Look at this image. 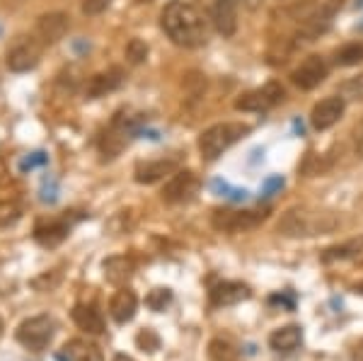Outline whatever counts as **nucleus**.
I'll return each instance as SVG.
<instances>
[{
  "instance_id": "obj_1",
  "label": "nucleus",
  "mask_w": 363,
  "mask_h": 361,
  "mask_svg": "<svg viewBox=\"0 0 363 361\" xmlns=\"http://www.w3.org/2000/svg\"><path fill=\"white\" fill-rule=\"evenodd\" d=\"M160 27L177 46L194 49V46L206 44L208 27L203 20L201 10L186 0H172L165 5L160 15Z\"/></svg>"
},
{
  "instance_id": "obj_2",
  "label": "nucleus",
  "mask_w": 363,
  "mask_h": 361,
  "mask_svg": "<svg viewBox=\"0 0 363 361\" xmlns=\"http://www.w3.org/2000/svg\"><path fill=\"white\" fill-rule=\"evenodd\" d=\"M279 233L286 238H315L339 228V218L330 211L313 206H294L281 216Z\"/></svg>"
},
{
  "instance_id": "obj_3",
  "label": "nucleus",
  "mask_w": 363,
  "mask_h": 361,
  "mask_svg": "<svg viewBox=\"0 0 363 361\" xmlns=\"http://www.w3.org/2000/svg\"><path fill=\"white\" fill-rule=\"evenodd\" d=\"M250 131H252L250 124H242V121H220V124L208 126V129L199 136L201 158L208 162L218 160L230 145H235L240 138H245Z\"/></svg>"
},
{
  "instance_id": "obj_4",
  "label": "nucleus",
  "mask_w": 363,
  "mask_h": 361,
  "mask_svg": "<svg viewBox=\"0 0 363 361\" xmlns=\"http://www.w3.org/2000/svg\"><path fill=\"white\" fill-rule=\"evenodd\" d=\"M344 0H313L306 8L298 13V37L308 39H318L322 32H327V27L332 25V17L337 15V10L342 8Z\"/></svg>"
},
{
  "instance_id": "obj_5",
  "label": "nucleus",
  "mask_w": 363,
  "mask_h": 361,
  "mask_svg": "<svg viewBox=\"0 0 363 361\" xmlns=\"http://www.w3.org/2000/svg\"><path fill=\"white\" fill-rule=\"evenodd\" d=\"M54 335H56V323L49 316L27 318L15 330V340L25 349H29V352H44L54 342Z\"/></svg>"
},
{
  "instance_id": "obj_6",
  "label": "nucleus",
  "mask_w": 363,
  "mask_h": 361,
  "mask_svg": "<svg viewBox=\"0 0 363 361\" xmlns=\"http://www.w3.org/2000/svg\"><path fill=\"white\" fill-rule=\"evenodd\" d=\"M267 218V211L255 209H218L211 213V226L220 233H247L262 226Z\"/></svg>"
},
{
  "instance_id": "obj_7",
  "label": "nucleus",
  "mask_w": 363,
  "mask_h": 361,
  "mask_svg": "<svg viewBox=\"0 0 363 361\" xmlns=\"http://www.w3.org/2000/svg\"><path fill=\"white\" fill-rule=\"evenodd\" d=\"M286 92H284V85L272 80V83L262 85V87H255L250 92H242V95L235 100V109L238 112H269L272 107L284 100Z\"/></svg>"
},
{
  "instance_id": "obj_8",
  "label": "nucleus",
  "mask_w": 363,
  "mask_h": 361,
  "mask_svg": "<svg viewBox=\"0 0 363 361\" xmlns=\"http://www.w3.org/2000/svg\"><path fill=\"white\" fill-rule=\"evenodd\" d=\"M42 49H44V44L39 42L37 37H22L20 42H15L8 49V56H5L8 68L13 73L32 71V68L39 63V58H42Z\"/></svg>"
},
{
  "instance_id": "obj_9",
  "label": "nucleus",
  "mask_w": 363,
  "mask_h": 361,
  "mask_svg": "<svg viewBox=\"0 0 363 361\" xmlns=\"http://www.w3.org/2000/svg\"><path fill=\"white\" fill-rule=\"evenodd\" d=\"M344 109H347V100H344L342 95L325 97V100H320L313 107V112H310V124H313V129H318V131L332 129V126L344 116Z\"/></svg>"
},
{
  "instance_id": "obj_10",
  "label": "nucleus",
  "mask_w": 363,
  "mask_h": 361,
  "mask_svg": "<svg viewBox=\"0 0 363 361\" xmlns=\"http://www.w3.org/2000/svg\"><path fill=\"white\" fill-rule=\"evenodd\" d=\"M199 191V179L191 170H177L162 187V201L167 204H182L189 201Z\"/></svg>"
},
{
  "instance_id": "obj_11",
  "label": "nucleus",
  "mask_w": 363,
  "mask_h": 361,
  "mask_svg": "<svg viewBox=\"0 0 363 361\" xmlns=\"http://www.w3.org/2000/svg\"><path fill=\"white\" fill-rule=\"evenodd\" d=\"M327 73H330V66H327L325 58L320 54H310L308 58H303L301 66L296 68L291 78H294V83L301 90H313V87H318L327 78Z\"/></svg>"
},
{
  "instance_id": "obj_12",
  "label": "nucleus",
  "mask_w": 363,
  "mask_h": 361,
  "mask_svg": "<svg viewBox=\"0 0 363 361\" xmlns=\"http://www.w3.org/2000/svg\"><path fill=\"white\" fill-rule=\"evenodd\" d=\"M70 27V17L66 13H46L37 20V27H34V37L39 39L44 46L46 44H56L66 37Z\"/></svg>"
},
{
  "instance_id": "obj_13",
  "label": "nucleus",
  "mask_w": 363,
  "mask_h": 361,
  "mask_svg": "<svg viewBox=\"0 0 363 361\" xmlns=\"http://www.w3.org/2000/svg\"><path fill=\"white\" fill-rule=\"evenodd\" d=\"M56 359L58 361H104L102 349H99L95 342L83 340V337L68 340L66 345L58 349Z\"/></svg>"
},
{
  "instance_id": "obj_14",
  "label": "nucleus",
  "mask_w": 363,
  "mask_h": 361,
  "mask_svg": "<svg viewBox=\"0 0 363 361\" xmlns=\"http://www.w3.org/2000/svg\"><path fill=\"white\" fill-rule=\"evenodd\" d=\"M136 311H138V299H136V294L126 287H121L112 296V301H109V316H112L114 323H119V325L131 323L133 316H136Z\"/></svg>"
},
{
  "instance_id": "obj_15",
  "label": "nucleus",
  "mask_w": 363,
  "mask_h": 361,
  "mask_svg": "<svg viewBox=\"0 0 363 361\" xmlns=\"http://www.w3.org/2000/svg\"><path fill=\"white\" fill-rule=\"evenodd\" d=\"M250 299V287L240 282H220L211 289V304L216 308H225V306H235L240 301Z\"/></svg>"
},
{
  "instance_id": "obj_16",
  "label": "nucleus",
  "mask_w": 363,
  "mask_h": 361,
  "mask_svg": "<svg viewBox=\"0 0 363 361\" xmlns=\"http://www.w3.org/2000/svg\"><path fill=\"white\" fill-rule=\"evenodd\" d=\"M238 3L240 0H216L213 3V25L223 37H233L238 29Z\"/></svg>"
},
{
  "instance_id": "obj_17",
  "label": "nucleus",
  "mask_w": 363,
  "mask_h": 361,
  "mask_svg": "<svg viewBox=\"0 0 363 361\" xmlns=\"http://www.w3.org/2000/svg\"><path fill=\"white\" fill-rule=\"evenodd\" d=\"M303 345V328L301 325H284L269 335V347L279 354H291Z\"/></svg>"
},
{
  "instance_id": "obj_18",
  "label": "nucleus",
  "mask_w": 363,
  "mask_h": 361,
  "mask_svg": "<svg viewBox=\"0 0 363 361\" xmlns=\"http://www.w3.org/2000/svg\"><path fill=\"white\" fill-rule=\"evenodd\" d=\"M177 172V160H153V162H143L136 167V182L138 184H155L165 177H172Z\"/></svg>"
},
{
  "instance_id": "obj_19",
  "label": "nucleus",
  "mask_w": 363,
  "mask_h": 361,
  "mask_svg": "<svg viewBox=\"0 0 363 361\" xmlns=\"http://www.w3.org/2000/svg\"><path fill=\"white\" fill-rule=\"evenodd\" d=\"M68 233H70L68 221H46V223H39L34 228V240L42 248H56L66 240Z\"/></svg>"
},
{
  "instance_id": "obj_20",
  "label": "nucleus",
  "mask_w": 363,
  "mask_h": 361,
  "mask_svg": "<svg viewBox=\"0 0 363 361\" xmlns=\"http://www.w3.org/2000/svg\"><path fill=\"white\" fill-rule=\"evenodd\" d=\"M104 270V279L114 287H124L128 279L133 277V260L126 257V255H114V257L104 260L102 265Z\"/></svg>"
},
{
  "instance_id": "obj_21",
  "label": "nucleus",
  "mask_w": 363,
  "mask_h": 361,
  "mask_svg": "<svg viewBox=\"0 0 363 361\" xmlns=\"http://www.w3.org/2000/svg\"><path fill=\"white\" fill-rule=\"evenodd\" d=\"M119 85H121V71L119 68H112V71L92 75L85 85V95L90 97V100H97V97H104L107 92H114Z\"/></svg>"
},
{
  "instance_id": "obj_22",
  "label": "nucleus",
  "mask_w": 363,
  "mask_h": 361,
  "mask_svg": "<svg viewBox=\"0 0 363 361\" xmlns=\"http://www.w3.org/2000/svg\"><path fill=\"white\" fill-rule=\"evenodd\" d=\"M73 323L87 335H102L104 333V318L95 306L78 304L73 308Z\"/></svg>"
},
{
  "instance_id": "obj_23",
  "label": "nucleus",
  "mask_w": 363,
  "mask_h": 361,
  "mask_svg": "<svg viewBox=\"0 0 363 361\" xmlns=\"http://www.w3.org/2000/svg\"><path fill=\"white\" fill-rule=\"evenodd\" d=\"M363 255V235L359 238H349L344 243H337V245H330L322 252V262L325 265H335V262H344V260H354Z\"/></svg>"
},
{
  "instance_id": "obj_24",
  "label": "nucleus",
  "mask_w": 363,
  "mask_h": 361,
  "mask_svg": "<svg viewBox=\"0 0 363 361\" xmlns=\"http://www.w3.org/2000/svg\"><path fill=\"white\" fill-rule=\"evenodd\" d=\"M22 216V206L15 199H0V231L10 228Z\"/></svg>"
},
{
  "instance_id": "obj_25",
  "label": "nucleus",
  "mask_w": 363,
  "mask_h": 361,
  "mask_svg": "<svg viewBox=\"0 0 363 361\" xmlns=\"http://www.w3.org/2000/svg\"><path fill=\"white\" fill-rule=\"evenodd\" d=\"M361 61H363V42H351L337 51L339 66H356Z\"/></svg>"
},
{
  "instance_id": "obj_26",
  "label": "nucleus",
  "mask_w": 363,
  "mask_h": 361,
  "mask_svg": "<svg viewBox=\"0 0 363 361\" xmlns=\"http://www.w3.org/2000/svg\"><path fill=\"white\" fill-rule=\"evenodd\" d=\"M208 354L213 361H238V352L230 342L225 340H213L208 345Z\"/></svg>"
},
{
  "instance_id": "obj_27",
  "label": "nucleus",
  "mask_w": 363,
  "mask_h": 361,
  "mask_svg": "<svg viewBox=\"0 0 363 361\" xmlns=\"http://www.w3.org/2000/svg\"><path fill=\"white\" fill-rule=\"evenodd\" d=\"M169 304H172V291L169 289H153L145 299V306L155 313H162Z\"/></svg>"
},
{
  "instance_id": "obj_28",
  "label": "nucleus",
  "mask_w": 363,
  "mask_h": 361,
  "mask_svg": "<svg viewBox=\"0 0 363 361\" xmlns=\"http://www.w3.org/2000/svg\"><path fill=\"white\" fill-rule=\"evenodd\" d=\"M339 95L344 100H363V75H354V78L344 80L339 87Z\"/></svg>"
},
{
  "instance_id": "obj_29",
  "label": "nucleus",
  "mask_w": 363,
  "mask_h": 361,
  "mask_svg": "<svg viewBox=\"0 0 363 361\" xmlns=\"http://www.w3.org/2000/svg\"><path fill=\"white\" fill-rule=\"evenodd\" d=\"M126 58L131 63H143L145 58H148V44L143 42V39H131V42L126 44Z\"/></svg>"
},
{
  "instance_id": "obj_30",
  "label": "nucleus",
  "mask_w": 363,
  "mask_h": 361,
  "mask_svg": "<svg viewBox=\"0 0 363 361\" xmlns=\"http://www.w3.org/2000/svg\"><path fill=\"white\" fill-rule=\"evenodd\" d=\"M136 345L143 349V352L153 354L155 349H160V337H157L150 328H145V330H140V333L136 335Z\"/></svg>"
},
{
  "instance_id": "obj_31",
  "label": "nucleus",
  "mask_w": 363,
  "mask_h": 361,
  "mask_svg": "<svg viewBox=\"0 0 363 361\" xmlns=\"http://www.w3.org/2000/svg\"><path fill=\"white\" fill-rule=\"evenodd\" d=\"M213 189L218 191L220 196H228V199H233V201H242L245 196H247V191H245V189H233L230 184L220 182V179H216V182H213Z\"/></svg>"
},
{
  "instance_id": "obj_32",
  "label": "nucleus",
  "mask_w": 363,
  "mask_h": 361,
  "mask_svg": "<svg viewBox=\"0 0 363 361\" xmlns=\"http://www.w3.org/2000/svg\"><path fill=\"white\" fill-rule=\"evenodd\" d=\"M109 5H112V0H83V13L85 15H102Z\"/></svg>"
},
{
  "instance_id": "obj_33",
  "label": "nucleus",
  "mask_w": 363,
  "mask_h": 361,
  "mask_svg": "<svg viewBox=\"0 0 363 361\" xmlns=\"http://www.w3.org/2000/svg\"><path fill=\"white\" fill-rule=\"evenodd\" d=\"M39 165H46V155L44 153H32L20 162V170H34Z\"/></svg>"
},
{
  "instance_id": "obj_34",
  "label": "nucleus",
  "mask_w": 363,
  "mask_h": 361,
  "mask_svg": "<svg viewBox=\"0 0 363 361\" xmlns=\"http://www.w3.org/2000/svg\"><path fill=\"white\" fill-rule=\"evenodd\" d=\"M284 187V177H272V179H267V184H264V196H272L274 191Z\"/></svg>"
},
{
  "instance_id": "obj_35",
  "label": "nucleus",
  "mask_w": 363,
  "mask_h": 361,
  "mask_svg": "<svg viewBox=\"0 0 363 361\" xmlns=\"http://www.w3.org/2000/svg\"><path fill=\"white\" fill-rule=\"evenodd\" d=\"M112 361H133L131 357H126V354H116V357Z\"/></svg>"
},
{
  "instance_id": "obj_36",
  "label": "nucleus",
  "mask_w": 363,
  "mask_h": 361,
  "mask_svg": "<svg viewBox=\"0 0 363 361\" xmlns=\"http://www.w3.org/2000/svg\"><path fill=\"white\" fill-rule=\"evenodd\" d=\"M3 177H5V167H3V162H0V182H3Z\"/></svg>"
},
{
  "instance_id": "obj_37",
  "label": "nucleus",
  "mask_w": 363,
  "mask_h": 361,
  "mask_svg": "<svg viewBox=\"0 0 363 361\" xmlns=\"http://www.w3.org/2000/svg\"><path fill=\"white\" fill-rule=\"evenodd\" d=\"M359 153L363 155V138H361V143H359Z\"/></svg>"
},
{
  "instance_id": "obj_38",
  "label": "nucleus",
  "mask_w": 363,
  "mask_h": 361,
  "mask_svg": "<svg viewBox=\"0 0 363 361\" xmlns=\"http://www.w3.org/2000/svg\"><path fill=\"white\" fill-rule=\"evenodd\" d=\"M356 291H361V294H363V284H359V287H356Z\"/></svg>"
},
{
  "instance_id": "obj_39",
  "label": "nucleus",
  "mask_w": 363,
  "mask_h": 361,
  "mask_svg": "<svg viewBox=\"0 0 363 361\" xmlns=\"http://www.w3.org/2000/svg\"><path fill=\"white\" fill-rule=\"evenodd\" d=\"M0 335H3V320H0Z\"/></svg>"
},
{
  "instance_id": "obj_40",
  "label": "nucleus",
  "mask_w": 363,
  "mask_h": 361,
  "mask_svg": "<svg viewBox=\"0 0 363 361\" xmlns=\"http://www.w3.org/2000/svg\"><path fill=\"white\" fill-rule=\"evenodd\" d=\"M359 29H363V25H361V27H359Z\"/></svg>"
}]
</instances>
